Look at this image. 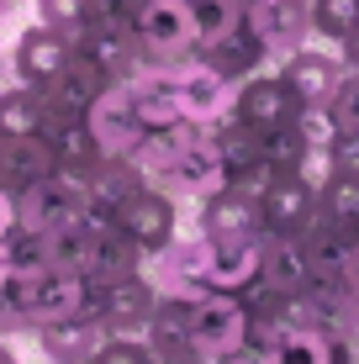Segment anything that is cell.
Returning a JSON list of instances; mask_svg holds the SVG:
<instances>
[{"instance_id":"46","label":"cell","mask_w":359,"mask_h":364,"mask_svg":"<svg viewBox=\"0 0 359 364\" xmlns=\"http://www.w3.org/2000/svg\"><path fill=\"white\" fill-rule=\"evenodd\" d=\"M0 364H21V359H16V348H11V338H0Z\"/></svg>"},{"instance_id":"47","label":"cell","mask_w":359,"mask_h":364,"mask_svg":"<svg viewBox=\"0 0 359 364\" xmlns=\"http://www.w3.org/2000/svg\"><path fill=\"white\" fill-rule=\"evenodd\" d=\"M16 6H21V0H0V21H6L11 11H16Z\"/></svg>"},{"instance_id":"32","label":"cell","mask_w":359,"mask_h":364,"mask_svg":"<svg viewBox=\"0 0 359 364\" xmlns=\"http://www.w3.org/2000/svg\"><path fill=\"white\" fill-rule=\"evenodd\" d=\"M32 6H37V21L53 27V32L80 37L85 27H90V0H32Z\"/></svg>"},{"instance_id":"23","label":"cell","mask_w":359,"mask_h":364,"mask_svg":"<svg viewBox=\"0 0 359 364\" xmlns=\"http://www.w3.org/2000/svg\"><path fill=\"white\" fill-rule=\"evenodd\" d=\"M143 248L132 243L122 228H111V232H101L95 237V259H90V269H85V280L90 285H111V280H127V274H138L143 269Z\"/></svg>"},{"instance_id":"20","label":"cell","mask_w":359,"mask_h":364,"mask_svg":"<svg viewBox=\"0 0 359 364\" xmlns=\"http://www.w3.org/2000/svg\"><path fill=\"white\" fill-rule=\"evenodd\" d=\"M58 164H53V143H48L43 132L32 137H0V185H6L11 196H21L27 185L48 180Z\"/></svg>"},{"instance_id":"37","label":"cell","mask_w":359,"mask_h":364,"mask_svg":"<svg viewBox=\"0 0 359 364\" xmlns=\"http://www.w3.org/2000/svg\"><path fill=\"white\" fill-rule=\"evenodd\" d=\"M227 185H232L238 196H249V200H264V191L275 185V169L259 159V164H249V169H232V174H227Z\"/></svg>"},{"instance_id":"22","label":"cell","mask_w":359,"mask_h":364,"mask_svg":"<svg viewBox=\"0 0 359 364\" xmlns=\"http://www.w3.org/2000/svg\"><path fill=\"white\" fill-rule=\"evenodd\" d=\"M306 274H312V264H306V248L301 237H269L264 232V254H259V285L275 296H291L306 285Z\"/></svg>"},{"instance_id":"43","label":"cell","mask_w":359,"mask_h":364,"mask_svg":"<svg viewBox=\"0 0 359 364\" xmlns=\"http://www.w3.org/2000/svg\"><path fill=\"white\" fill-rule=\"evenodd\" d=\"M338 58H343V69H354V74H359V27L338 43Z\"/></svg>"},{"instance_id":"10","label":"cell","mask_w":359,"mask_h":364,"mask_svg":"<svg viewBox=\"0 0 359 364\" xmlns=\"http://www.w3.org/2000/svg\"><path fill=\"white\" fill-rule=\"evenodd\" d=\"M317 217H323L317 211V191L306 180H296V174H275V185L259 200V222H264L269 237H306Z\"/></svg>"},{"instance_id":"8","label":"cell","mask_w":359,"mask_h":364,"mask_svg":"<svg viewBox=\"0 0 359 364\" xmlns=\"http://www.w3.org/2000/svg\"><path fill=\"white\" fill-rule=\"evenodd\" d=\"M85 127H90L101 159H132V148H138V137H143V122H138V111H132L127 85H106V90L90 100V111H85Z\"/></svg>"},{"instance_id":"33","label":"cell","mask_w":359,"mask_h":364,"mask_svg":"<svg viewBox=\"0 0 359 364\" xmlns=\"http://www.w3.org/2000/svg\"><path fill=\"white\" fill-rule=\"evenodd\" d=\"M301 154H306V143H301V132H296L291 122H286V127H275V132H264V164L275 174H296Z\"/></svg>"},{"instance_id":"30","label":"cell","mask_w":359,"mask_h":364,"mask_svg":"<svg viewBox=\"0 0 359 364\" xmlns=\"http://www.w3.org/2000/svg\"><path fill=\"white\" fill-rule=\"evenodd\" d=\"M306 16H312V37L338 48L359 27V0H306Z\"/></svg>"},{"instance_id":"35","label":"cell","mask_w":359,"mask_h":364,"mask_svg":"<svg viewBox=\"0 0 359 364\" xmlns=\"http://www.w3.org/2000/svg\"><path fill=\"white\" fill-rule=\"evenodd\" d=\"M328 111H333V122H338V132H359V74L354 69L343 74V85L333 90Z\"/></svg>"},{"instance_id":"44","label":"cell","mask_w":359,"mask_h":364,"mask_svg":"<svg viewBox=\"0 0 359 364\" xmlns=\"http://www.w3.org/2000/svg\"><path fill=\"white\" fill-rule=\"evenodd\" d=\"M6 274H11V243L0 237V280H6Z\"/></svg>"},{"instance_id":"1","label":"cell","mask_w":359,"mask_h":364,"mask_svg":"<svg viewBox=\"0 0 359 364\" xmlns=\"http://www.w3.org/2000/svg\"><path fill=\"white\" fill-rule=\"evenodd\" d=\"M138 69H185L195 53L191 0H138Z\"/></svg>"},{"instance_id":"41","label":"cell","mask_w":359,"mask_h":364,"mask_svg":"<svg viewBox=\"0 0 359 364\" xmlns=\"http://www.w3.org/2000/svg\"><path fill=\"white\" fill-rule=\"evenodd\" d=\"M333 169L359 180V132H338L333 137Z\"/></svg>"},{"instance_id":"49","label":"cell","mask_w":359,"mask_h":364,"mask_svg":"<svg viewBox=\"0 0 359 364\" xmlns=\"http://www.w3.org/2000/svg\"><path fill=\"white\" fill-rule=\"evenodd\" d=\"M354 348H359V328H354Z\"/></svg>"},{"instance_id":"28","label":"cell","mask_w":359,"mask_h":364,"mask_svg":"<svg viewBox=\"0 0 359 364\" xmlns=\"http://www.w3.org/2000/svg\"><path fill=\"white\" fill-rule=\"evenodd\" d=\"M317 211H323V222L343 232H359V180L354 174H333V180L317 191Z\"/></svg>"},{"instance_id":"7","label":"cell","mask_w":359,"mask_h":364,"mask_svg":"<svg viewBox=\"0 0 359 364\" xmlns=\"http://www.w3.org/2000/svg\"><path fill=\"white\" fill-rule=\"evenodd\" d=\"M32 338H37V348H43V359H53V364H90L117 333L106 328L101 311H74V317L32 328Z\"/></svg>"},{"instance_id":"40","label":"cell","mask_w":359,"mask_h":364,"mask_svg":"<svg viewBox=\"0 0 359 364\" xmlns=\"http://www.w3.org/2000/svg\"><path fill=\"white\" fill-rule=\"evenodd\" d=\"M206 364H275V348H264V343H232V348H222V354H212Z\"/></svg>"},{"instance_id":"2","label":"cell","mask_w":359,"mask_h":364,"mask_svg":"<svg viewBox=\"0 0 359 364\" xmlns=\"http://www.w3.org/2000/svg\"><path fill=\"white\" fill-rule=\"evenodd\" d=\"M90 200V174H74V169H53L48 180L27 185L16 196V228L27 232H53L58 222H74Z\"/></svg>"},{"instance_id":"50","label":"cell","mask_w":359,"mask_h":364,"mask_svg":"<svg viewBox=\"0 0 359 364\" xmlns=\"http://www.w3.org/2000/svg\"><path fill=\"white\" fill-rule=\"evenodd\" d=\"M43 364H53V359H43Z\"/></svg>"},{"instance_id":"4","label":"cell","mask_w":359,"mask_h":364,"mask_svg":"<svg viewBox=\"0 0 359 364\" xmlns=\"http://www.w3.org/2000/svg\"><path fill=\"white\" fill-rule=\"evenodd\" d=\"M275 74L286 80V90L296 95V106H328L333 90L343 85V58H338V48H317V43H301V48H291L286 58L275 64Z\"/></svg>"},{"instance_id":"38","label":"cell","mask_w":359,"mask_h":364,"mask_svg":"<svg viewBox=\"0 0 359 364\" xmlns=\"http://www.w3.org/2000/svg\"><path fill=\"white\" fill-rule=\"evenodd\" d=\"M90 364H154V354H148L143 338H111Z\"/></svg>"},{"instance_id":"11","label":"cell","mask_w":359,"mask_h":364,"mask_svg":"<svg viewBox=\"0 0 359 364\" xmlns=\"http://www.w3.org/2000/svg\"><path fill=\"white\" fill-rule=\"evenodd\" d=\"M243 333H249V306H243L238 291H206L195 301L191 338H195V348H201L206 359L222 354V348H232V343H243Z\"/></svg>"},{"instance_id":"42","label":"cell","mask_w":359,"mask_h":364,"mask_svg":"<svg viewBox=\"0 0 359 364\" xmlns=\"http://www.w3.org/2000/svg\"><path fill=\"white\" fill-rule=\"evenodd\" d=\"M11 232H16V196L0 185V237H11Z\"/></svg>"},{"instance_id":"27","label":"cell","mask_w":359,"mask_h":364,"mask_svg":"<svg viewBox=\"0 0 359 364\" xmlns=\"http://www.w3.org/2000/svg\"><path fill=\"white\" fill-rule=\"evenodd\" d=\"M43 137L53 143V164H58V169L90 174L95 164H101V148H95V137H90V127H85V117H80V122H64V127L43 132Z\"/></svg>"},{"instance_id":"6","label":"cell","mask_w":359,"mask_h":364,"mask_svg":"<svg viewBox=\"0 0 359 364\" xmlns=\"http://www.w3.org/2000/svg\"><path fill=\"white\" fill-rule=\"evenodd\" d=\"M69 58H74V37H69V32L43 27V21L21 27V32H16V43H11V74H16L21 85H32V90L53 85L58 74L69 69Z\"/></svg>"},{"instance_id":"16","label":"cell","mask_w":359,"mask_h":364,"mask_svg":"<svg viewBox=\"0 0 359 364\" xmlns=\"http://www.w3.org/2000/svg\"><path fill=\"white\" fill-rule=\"evenodd\" d=\"M191 58H195V64H206V69H217L227 85H243V80H254L259 69H269L264 43H259L249 27H238L227 37H212V43H195Z\"/></svg>"},{"instance_id":"39","label":"cell","mask_w":359,"mask_h":364,"mask_svg":"<svg viewBox=\"0 0 359 364\" xmlns=\"http://www.w3.org/2000/svg\"><path fill=\"white\" fill-rule=\"evenodd\" d=\"M138 0H90V27H132Z\"/></svg>"},{"instance_id":"3","label":"cell","mask_w":359,"mask_h":364,"mask_svg":"<svg viewBox=\"0 0 359 364\" xmlns=\"http://www.w3.org/2000/svg\"><path fill=\"white\" fill-rule=\"evenodd\" d=\"M117 228L143 248V254H159L180 237V196H169L164 185H138L127 200L117 206Z\"/></svg>"},{"instance_id":"14","label":"cell","mask_w":359,"mask_h":364,"mask_svg":"<svg viewBox=\"0 0 359 364\" xmlns=\"http://www.w3.org/2000/svg\"><path fill=\"white\" fill-rule=\"evenodd\" d=\"M232 117L249 122L254 132H275V127H286V122L296 117V95L286 90V80H280L275 69H259L254 80L238 85V95H232Z\"/></svg>"},{"instance_id":"21","label":"cell","mask_w":359,"mask_h":364,"mask_svg":"<svg viewBox=\"0 0 359 364\" xmlns=\"http://www.w3.org/2000/svg\"><path fill=\"white\" fill-rule=\"evenodd\" d=\"M206 243H212V237H206ZM259 254H264V232L243 237V243H212L206 285H212V291H249L259 280Z\"/></svg>"},{"instance_id":"18","label":"cell","mask_w":359,"mask_h":364,"mask_svg":"<svg viewBox=\"0 0 359 364\" xmlns=\"http://www.w3.org/2000/svg\"><path fill=\"white\" fill-rule=\"evenodd\" d=\"M127 95H132V111H138L143 132L185 122L180 117V69H138L127 80Z\"/></svg>"},{"instance_id":"5","label":"cell","mask_w":359,"mask_h":364,"mask_svg":"<svg viewBox=\"0 0 359 364\" xmlns=\"http://www.w3.org/2000/svg\"><path fill=\"white\" fill-rule=\"evenodd\" d=\"M243 27L264 43L269 64H280L291 48L312 43V16H306V0H243Z\"/></svg>"},{"instance_id":"24","label":"cell","mask_w":359,"mask_h":364,"mask_svg":"<svg viewBox=\"0 0 359 364\" xmlns=\"http://www.w3.org/2000/svg\"><path fill=\"white\" fill-rule=\"evenodd\" d=\"M43 254H48V269H69V274H85L95 259V232L85 228L80 217L74 222H58L53 232H43Z\"/></svg>"},{"instance_id":"26","label":"cell","mask_w":359,"mask_h":364,"mask_svg":"<svg viewBox=\"0 0 359 364\" xmlns=\"http://www.w3.org/2000/svg\"><path fill=\"white\" fill-rule=\"evenodd\" d=\"M43 132V90L11 80L0 90V137H32Z\"/></svg>"},{"instance_id":"19","label":"cell","mask_w":359,"mask_h":364,"mask_svg":"<svg viewBox=\"0 0 359 364\" xmlns=\"http://www.w3.org/2000/svg\"><path fill=\"white\" fill-rule=\"evenodd\" d=\"M74 48H80L111 85H127L132 74H138V32L132 27H85L74 37Z\"/></svg>"},{"instance_id":"9","label":"cell","mask_w":359,"mask_h":364,"mask_svg":"<svg viewBox=\"0 0 359 364\" xmlns=\"http://www.w3.org/2000/svg\"><path fill=\"white\" fill-rule=\"evenodd\" d=\"M154 306H159V291H154V280H148L143 269L127 274V280L95 285V311L106 317V328L117 338H148Z\"/></svg>"},{"instance_id":"45","label":"cell","mask_w":359,"mask_h":364,"mask_svg":"<svg viewBox=\"0 0 359 364\" xmlns=\"http://www.w3.org/2000/svg\"><path fill=\"white\" fill-rule=\"evenodd\" d=\"M11 80H16V74H11V53H0V90H6Z\"/></svg>"},{"instance_id":"29","label":"cell","mask_w":359,"mask_h":364,"mask_svg":"<svg viewBox=\"0 0 359 364\" xmlns=\"http://www.w3.org/2000/svg\"><path fill=\"white\" fill-rule=\"evenodd\" d=\"M343 348L349 343L328 333H286L275 348V364H343Z\"/></svg>"},{"instance_id":"13","label":"cell","mask_w":359,"mask_h":364,"mask_svg":"<svg viewBox=\"0 0 359 364\" xmlns=\"http://www.w3.org/2000/svg\"><path fill=\"white\" fill-rule=\"evenodd\" d=\"M195 232L212 237V243H243V237H259L264 222H259V200L238 196L232 185H222L217 196L195 200Z\"/></svg>"},{"instance_id":"48","label":"cell","mask_w":359,"mask_h":364,"mask_svg":"<svg viewBox=\"0 0 359 364\" xmlns=\"http://www.w3.org/2000/svg\"><path fill=\"white\" fill-rule=\"evenodd\" d=\"M343 364H359V348L349 343V348H343Z\"/></svg>"},{"instance_id":"15","label":"cell","mask_w":359,"mask_h":364,"mask_svg":"<svg viewBox=\"0 0 359 364\" xmlns=\"http://www.w3.org/2000/svg\"><path fill=\"white\" fill-rule=\"evenodd\" d=\"M74 311H95V285L69 269H37L32 274V328L74 317Z\"/></svg>"},{"instance_id":"31","label":"cell","mask_w":359,"mask_h":364,"mask_svg":"<svg viewBox=\"0 0 359 364\" xmlns=\"http://www.w3.org/2000/svg\"><path fill=\"white\" fill-rule=\"evenodd\" d=\"M191 16H195V43H212V37L243 27V0H191Z\"/></svg>"},{"instance_id":"36","label":"cell","mask_w":359,"mask_h":364,"mask_svg":"<svg viewBox=\"0 0 359 364\" xmlns=\"http://www.w3.org/2000/svg\"><path fill=\"white\" fill-rule=\"evenodd\" d=\"M333 174H338V169H333V143H328V148H306L301 164H296V180H306L312 191H323Z\"/></svg>"},{"instance_id":"25","label":"cell","mask_w":359,"mask_h":364,"mask_svg":"<svg viewBox=\"0 0 359 364\" xmlns=\"http://www.w3.org/2000/svg\"><path fill=\"white\" fill-rule=\"evenodd\" d=\"M206 137H212V148L222 154V164H227V169H249V164L264 159V132H254L249 122H238V117L212 122Z\"/></svg>"},{"instance_id":"17","label":"cell","mask_w":359,"mask_h":364,"mask_svg":"<svg viewBox=\"0 0 359 364\" xmlns=\"http://www.w3.org/2000/svg\"><path fill=\"white\" fill-rule=\"evenodd\" d=\"M232 95H238V85H227L217 69L195 64V58L180 69V117H185V122L212 127V122L232 117Z\"/></svg>"},{"instance_id":"34","label":"cell","mask_w":359,"mask_h":364,"mask_svg":"<svg viewBox=\"0 0 359 364\" xmlns=\"http://www.w3.org/2000/svg\"><path fill=\"white\" fill-rule=\"evenodd\" d=\"M291 127L301 132V143H306V148H328L333 137H338V122H333V111H328V106H296Z\"/></svg>"},{"instance_id":"12","label":"cell","mask_w":359,"mask_h":364,"mask_svg":"<svg viewBox=\"0 0 359 364\" xmlns=\"http://www.w3.org/2000/svg\"><path fill=\"white\" fill-rule=\"evenodd\" d=\"M227 164H222V154L212 148V137H206V127L191 137V143H185V154L175 159V169L164 174V191L169 196H180V200H206V196H217L222 185H227Z\"/></svg>"}]
</instances>
